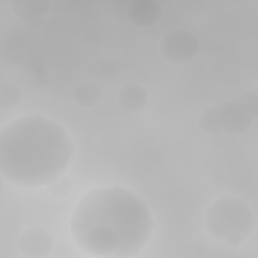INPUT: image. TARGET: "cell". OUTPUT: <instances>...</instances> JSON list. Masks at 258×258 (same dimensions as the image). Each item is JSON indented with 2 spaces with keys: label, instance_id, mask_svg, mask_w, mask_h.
<instances>
[{
  "label": "cell",
  "instance_id": "obj_7",
  "mask_svg": "<svg viewBox=\"0 0 258 258\" xmlns=\"http://www.w3.org/2000/svg\"><path fill=\"white\" fill-rule=\"evenodd\" d=\"M162 6L156 0H132L126 9L129 21L141 28L157 24L162 17Z\"/></svg>",
  "mask_w": 258,
  "mask_h": 258
},
{
  "label": "cell",
  "instance_id": "obj_9",
  "mask_svg": "<svg viewBox=\"0 0 258 258\" xmlns=\"http://www.w3.org/2000/svg\"><path fill=\"white\" fill-rule=\"evenodd\" d=\"M149 92L137 83H128L120 88L117 94L119 106L128 112H139L146 108L149 102Z\"/></svg>",
  "mask_w": 258,
  "mask_h": 258
},
{
  "label": "cell",
  "instance_id": "obj_10",
  "mask_svg": "<svg viewBox=\"0 0 258 258\" xmlns=\"http://www.w3.org/2000/svg\"><path fill=\"white\" fill-rule=\"evenodd\" d=\"M73 98L80 107L92 108L99 104L102 98V93L96 84L92 82H84L74 89Z\"/></svg>",
  "mask_w": 258,
  "mask_h": 258
},
{
  "label": "cell",
  "instance_id": "obj_5",
  "mask_svg": "<svg viewBox=\"0 0 258 258\" xmlns=\"http://www.w3.org/2000/svg\"><path fill=\"white\" fill-rule=\"evenodd\" d=\"M51 234L40 226L25 228L17 239L19 252L27 258H44L53 248Z\"/></svg>",
  "mask_w": 258,
  "mask_h": 258
},
{
  "label": "cell",
  "instance_id": "obj_12",
  "mask_svg": "<svg viewBox=\"0 0 258 258\" xmlns=\"http://www.w3.org/2000/svg\"><path fill=\"white\" fill-rule=\"evenodd\" d=\"M197 124L199 129L206 134H220L222 132V125L218 106H208L204 108L198 116Z\"/></svg>",
  "mask_w": 258,
  "mask_h": 258
},
{
  "label": "cell",
  "instance_id": "obj_4",
  "mask_svg": "<svg viewBox=\"0 0 258 258\" xmlns=\"http://www.w3.org/2000/svg\"><path fill=\"white\" fill-rule=\"evenodd\" d=\"M162 57L174 64H185L195 59L200 50L198 37L189 30L174 28L164 33L159 42Z\"/></svg>",
  "mask_w": 258,
  "mask_h": 258
},
{
  "label": "cell",
  "instance_id": "obj_11",
  "mask_svg": "<svg viewBox=\"0 0 258 258\" xmlns=\"http://www.w3.org/2000/svg\"><path fill=\"white\" fill-rule=\"evenodd\" d=\"M24 98L21 87L12 81H2L0 84V109L13 110L20 105Z\"/></svg>",
  "mask_w": 258,
  "mask_h": 258
},
{
  "label": "cell",
  "instance_id": "obj_6",
  "mask_svg": "<svg viewBox=\"0 0 258 258\" xmlns=\"http://www.w3.org/2000/svg\"><path fill=\"white\" fill-rule=\"evenodd\" d=\"M222 132L238 135L246 132L252 125L253 118L235 99H229L218 106Z\"/></svg>",
  "mask_w": 258,
  "mask_h": 258
},
{
  "label": "cell",
  "instance_id": "obj_2",
  "mask_svg": "<svg viewBox=\"0 0 258 258\" xmlns=\"http://www.w3.org/2000/svg\"><path fill=\"white\" fill-rule=\"evenodd\" d=\"M74 152L64 127L41 114L18 117L0 131V173L14 185L47 186L64 173Z\"/></svg>",
  "mask_w": 258,
  "mask_h": 258
},
{
  "label": "cell",
  "instance_id": "obj_14",
  "mask_svg": "<svg viewBox=\"0 0 258 258\" xmlns=\"http://www.w3.org/2000/svg\"><path fill=\"white\" fill-rule=\"evenodd\" d=\"M253 119L258 116V95L253 91H246L236 99Z\"/></svg>",
  "mask_w": 258,
  "mask_h": 258
},
{
  "label": "cell",
  "instance_id": "obj_1",
  "mask_svg": "<svg viewBox=\"0 0 258 258\" xmlns=\"http://www.w3.org/2000/svg\"><path fill=\"white\" fill-rule=\"evenodd\" d=\"M153 229V217L144 200L118 184L87 191L70 218L73 242L89 257H136L149 242Z\"/></svg>",
  "mask_w": 258,
  "mask_h": 258
},
{
  "label": "cell",
  "instance_id": "obj_13",
  "mask_svg": "<svg viewBox=\"0 0 258 258\" xmlns=\"http://www.w3.org/2000/svg\"><path fill=\"white\" fill-rule=\"evenodd\" d=\"M73 188V182L69 176L61 175L46 186L48 194L55 198L68 196Z\"/></svg>",
  "mask_w": 258,
  "mask_h": 258
},
{
  "label": "cell",
  "instance_id": "obj_3",
  "mask_svg": "<svg viewBox=\"0 0 258 258\" xmlns=\"http://www.w3.org/2000/svg\"><path fill=\"white\" fill-rule=\"evenodd\" d=\"M204 227L207 234L217 243L237 247L253 235L256 218L245 199L221 196L207 207Z\"/></svg>",
  "mask_w": 258,
  "mask_h": 258
},
{
  "label": "cell",
  "instance_id": "obj_8",
  "mask_svg": "<svg viewBox=\"0 0 258 258\" xmlns=\"http://www.w3.org/2000/svg\"><path fill=\"white\" fill-rule=\"evenodd\" d=\"M13 14L30 26H40L44 23L50 11V2L44 0H13L10 1Z\"/></svg>",
  "mask_w": 258,
  "mask_h": 258
}]
</instances>
